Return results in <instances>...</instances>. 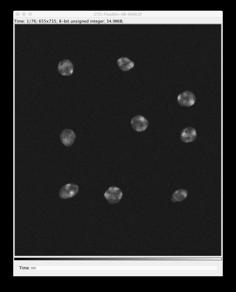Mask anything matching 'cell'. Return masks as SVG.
Returning a JSON list of instances; mask_svg holds the SVG:
<instances>
[{
    "mask_svg": "<svg viewBox=\"0 0 236 292\" xmlns=\"http://www.w3.org/2000/svg\"><path fill=\"white\" fill-rule=\"evenodd\" d=\"M104 195L109 203L114 204L118 203L121 199L122 196V193L119 188L111 186L107 190Z\"/></svg>",
    "mask_w": 236,
    "mask_h": 292,
    "instance_id": "6da1fadb",
    "label": "cell"
},
{
    "mask_svg": "<svg viewBox=\"0 0 236 292\" xmlns=\"http://www.w3.org/2000/svg\"><path fill=\"white\" fill-rule=\"evenodd\" d=\"M196 100L194 94L189 91H186L180 94L177 96V101L181 106L190 107L193 105Z\"/></svg>",
    "mask_w": 236,
    "mask_h": 292,
    "instance_id": "7a4b0ae2",
    "label": "cell"
},
{
    "mask_svg": "<svg viewBox=\"0 0 236 292\" xmlns=\"http://www.w3.org/2000/svg\"><path fill=\"white\" fill-rule=\"evenodd\" d=\"M78 186L74 184L68 183L65 184L60 189L59 194L62 199L71 198L75 195L78 191Z\"/></svg>",
    "mask_w": 236,
    "mask_h": 292,
    "instance_id": "3957f363",
    "label": "cell"
},
{
    "mask_svg": "<svg viewBox=\"0 0 236 292\" xmlns=\"http://www.w3.org/2000/svg\"><path fill=\"white\" fill-rule=\"evenodd\" d=\"M131 124L134 130L138 132H142L147 128L148 125V121L143 116L138 115L132 119Z\"/></svg>",
    "mask_w": 236,
    "mask_h": 292,
    "instance_id": "277c9868",
    "label": "cell"
},
{
    "mask_svg": "<svg viewBox=\"0 0 236 292\" xmlns=\"http://www.w3.org/2000/svg\"><path fill=\"white\" fill-rule=\"evenodd\" d=\"M76 135L72 130L66 129L63 130L60 134L61 142L64 146L69 147L74 143Z\"/></svg>",
    "mask_w": 236,
    "mask_h": 292,
    "instance_id": "5b68a950",
    "label": "cell"
},
{
    "mask_svg": "<svg viewBox=\"0 0 236 292\" xmlns=\"http://www.w3.org/2000/svg\"><path fill=\"white\" fill-rule=\"evenodd\" d=\"M196 130L194 128L189 127L183 129L181 132L180 138L185 143L191 142L195 140L197 137Z\"/></svg>",
    "mask_w": 236,
    "mask_h": 292,
    "instance_id": "8992f818",
    "label": "cell"
},
{
    "mask_svg": "<svg viewBox=\"0 0 236 292\" xmlns=\"http://www.w3.org/2000/svg\"><path fill=\"white\" fill-rule=\"evenodd\" d=\"M57 70L62 75L70 76L73 73V66L70 60L65 59L59 63Z\"/></svg>",
    "mask_w": 236,
    "mask_h": 292,
    "instance_id": "52a82bcc",
    "label": "cell"
},
{
    "mask_svg": "<svg viewBox=\"0 0 236 292\" xmlns=\"http://www.w3.org/2000/svg\"><path fill=\"white\" fill-rule=\"evenodd\" d=\"M117 62L119 68L124 71L129 70L133 68L134 65L133 61L126 57L119 58Z\"/></svg>",
    "mask_w": 236,
    "mask_h": 292,
    "instance_id": "ba28073f",
    "label": "cell"
},
{
    "mask_svg": "<svg viewBox=\"0 0 236 292\" xmlns=\"http://www.w3.org/2000/svg\"><path fill=\"white\" fill-rule=\"evenodd\" d=\"M188 192L184 189H180L175 191L173 194L171 200L174 202H181L184 200L187 197Z\"/></svg>",
    "mask_w": 236,
    "mask_h": 292,
    "instance_id": "9c48e42d",
    "label": "cell"
}]
</instances>
